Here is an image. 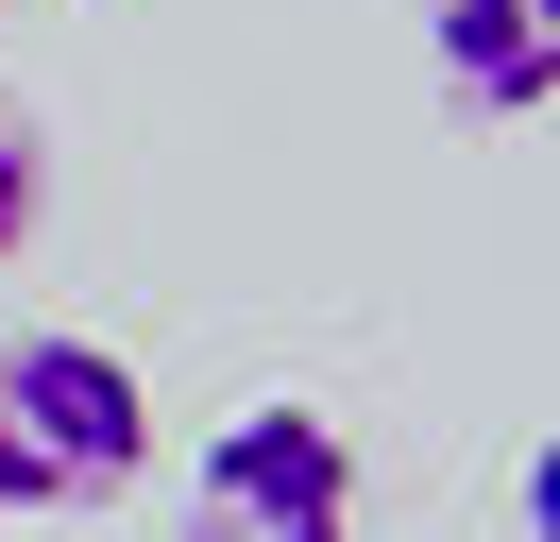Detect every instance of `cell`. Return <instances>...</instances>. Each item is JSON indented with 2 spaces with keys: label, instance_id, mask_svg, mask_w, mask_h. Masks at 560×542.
I'll return each instance as SVG.
<instances>
[{
  "label": "cell",
  "instance_id": "obj_2",
  "mask_svg": "<svg viewBox=\"0 0 560 542\" xmlns=\"http://www.w3.org/2000/svg\"><path fill=\"white\" fill-rule=\"evenodd\" d=\"M187 542H357V440L306 390L238 406V424L187 458Z\"/></svg>",
  "mask_w": 560,
  "mask_h": 542
},
{
  "label": "cell",
  "instance_id": "obj_3",
  "mask_svg": "<svg viewBox=\"0 0 560 542\" xmlns=\"http://www.w3.org/2000/svg\"><path fill=\"white\" fill-rule=\"evenodd\" d=\"M424 51H442V102L458 119H544L560 102V0H424Z\"/></svg>",
  "mask_w": 560,
  "mask_h": 542
},
{
  "label": "cell",
  "instance_id": "obj_1",
  "mask_svg": "<svg viewBox=\"0 0 560 542\" xmlns=\"http://www.w3.org/2000/svg\"><path fill=\"white\" fill-rule=\"evenodd\" d=\"M153 474V390L119 339H0V508L18 526H69V508H119Z\"/></svg>",
  "mask_w": 560,
  "mask_h": 542
},
{
  "label": "cell",
  "instance_id": "obj_4",
  "mask_svg": "<svg viewBox=\"0 0 560 542\" xmlns=\"http://www.w3.org/2000/svg\"><path fill=\"white\" fill-rule=\"evenodd\" d=\"M35 203H51V153H35V119L0 102V271L35 255Z\"/></svg>",
  "mask_w": 560,
  "mask_h": 542
}]
</instances>
